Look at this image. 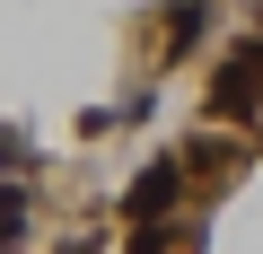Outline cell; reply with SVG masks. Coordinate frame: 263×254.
Segmentation results:
<instances>
[{
  "label": "cell",
  "mask_w": 263,
  "mask_h": 254,
  "mask_svg": "<svg viewBox=\"0 0 263 254\" xmlns=\"http://www.w3.org/2000/svg\"><path fill=\"white\" fill-rule=\"evenodd\" d=\"M176 202H184V158H149L141 175H132V193H123V219L132 228H167Z\"/></svg>",
  "instance_id": "obj_1"
},
{
  "label": "cell",
  "mask_w": 263,
  "mask_h": 254,
  "mask_svg": "<svg viewBox=\"0 0 263 254\" xmlns=\"http://www.w3.org/2000/svg\"><path fill=\"white\" fill-rule=\"evenodd\" d=\"M254 105H263V62H254V53H228L219 79H211V114H219V123H246Z\"/></svg>",
  "instance_id": "obj_2"
},
{
  "label": "cell",
  "mask_w": 263,
  "mask_h": 254,
  "mask_svg": "<svg viewBox=\"0 0 263 254\" xmlns=\"http://www.w3.org/2000/svg\"><path fill=\"white\" fill-rule=\"evenodd\" d=\"M27 228H35V202H27V184L9 175V184H0V254H9V245H18Z\"/></svg>",
  "instance_id": "obj_3"
},
{
  "label": "cell",
  "mask_w": 263,
  "mask_h": 254,
  "mask_svg": "<svg viewBox=\"0 0 263 254\" xmlns=\"http://www.w3.org/2000/svg\"><path fill=\"white\" fill-rule=\"evenodd\" d=\"M202 27H211V0H176V9H167V53H193Z\"/></svg>",
  "instance_id": "obj_4"
},
{
  "label": "cell",
  "mask_w": 263,
  "mask_h": 254,
  "mask_svg": "<svg viewBox=\"0 0 263 254\" xmlns=\"http://www.w3.org/2000/svg\"><path fill=\"white\" fill-rule=\"evenodd\" d=\"M0 167H27V141L18 132H0Z\"/></svg>",
  "instance_id": "obj_5"
}]
</instances>
